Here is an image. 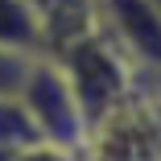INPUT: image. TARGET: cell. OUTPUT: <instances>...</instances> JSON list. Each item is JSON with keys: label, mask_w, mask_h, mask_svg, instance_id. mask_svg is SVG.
I'll list each match as a JSON object with an SVG mask.
<instances>
[{"label": "cell", "mask_w": 161, "mask_h": 161, "mask_svg": "<svg viewBox=\"0 0 161 161\" xmlns=\"http://www.w3.org/2000/svg\"><path fill=\"white\" fill-rule=\"evenodd\" d=\"M50 54L58 58V66L66 70V79H70V87H75V95H79V103H83L91 124H99L112 108H120L128 95H132L136 79H141L132 70V62L116 50V42L99 29V21H95L87 33L70 37L66 46H58Z\"/></svg>", "instance_id": "1"}, {"label": "cell", "mask_w": 161, "mask_h": 161, "mask_svg": "<svg viewBox=\"0 0 161 161\" xmlns=\"http://www.w3.org/2000/svg\"><path fill=\"white\" fill-rule=\"evenodd\" d=\"M21 103L29 108V116L37 124V136L46 145H62V149H75V153L87 149L91 120H87L66 70L58 66L54 54L33 58V66H29V75L21 83Z\"/></svg>", "instance_id": "2"}, {"label": "cell", "mask_w": 161, "mask_h": 161, "mask_svg": "<svg viewBox=\"0 0 161 161\" xmlns=\"http://www.w3.org/2000/svg\"><path fill=\"white\" fill-rule=\"evenodd\" d=\"M37 54L29 50H13V46H0V95H21V83L29 75Z\"/></svg>", "instance_id": "6"}, {"label": "cell", "mask_w": 161, "mask_h": 161, "mask_svg": "<svg viewBox=\"0 0 161 161\" xmlns=\"http://www.w3.org/2000/svg\"><path fill=\"white\" fill-rule=\"evenodd\" d=\"M37 124L33 116H29V108L21 103V95H0V149H29V145H37Z\"/></svg>", "instance_id": "5"}, {"label": "cell", "mask_w": 161, "mask_h": 161, "mask_svg": "<svg viewBox=\"0 0 161 161\" xmlns=\"http://www.w3.org/2000/svg\"><path fill=\"white\" fill-rule=\"evenodd\" d=\"M95 21L136 75H161V8L153 0H95Z\"/></svg>", "instance_id": "3"}, {"label": "cell", "mask_w": 161, "mask_h": 161, "mask_svg": "<svg viewBox=\"0 0 161 161\" xmlns=\"http://www.w3.org/2000/svg\"><path fill=\"white\" fill-rule=\"evenodd\" d=\"M13 161H83V153H75V149H62V145H46V141H37V145L21 149Z\"/></svg>", "instance_id": "7"}, {"label": "cell", "mask_w": 161, "mask_h": 161, "mask_svg": "<svg viewBox=\"0 0 161 161\" xmlns=\"http://www.w3.org/2000/svg\"><path fill=\"white\" fill-rule=\"evenodd\" d=\"M0 46L46 54V29L33 0H0Z\"/></svg>", "instance_id": "4"}, {"label": "cell", "mask_w": 161, "mask_h": 161, "mask_svg": "<svg viewBox=\"0 0 161 161\" xmlns=\"http://www.w3.org/2000/svg\"><path fill=\"white\" fill-rule=\"evenodd\" d=\"M13 157H17L13 149H0V161H13Z\"/></svg>", "instance_id": "8"}]
</instances>
